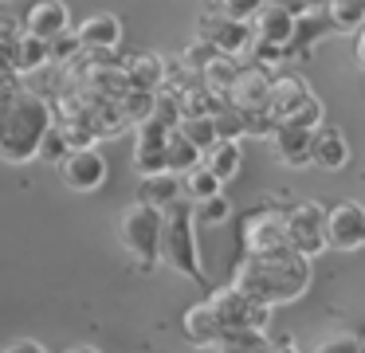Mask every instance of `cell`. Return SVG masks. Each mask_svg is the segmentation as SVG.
<instances>
[{
	"instance_id": "1",
	"label": "cell",
	"mask_w": 365,
	"mask_h": 353,
	"mask_svg": "<svg viewBox=\"0 0 365 353\" xmlns=\"http://www.w3.org/2000/svg\"><path fill=\"white\" fill-rule=\"evenodd\" d=\"M232 282L267 306H287L310 290V259L291 251V247L244 251Z\"/></svg>"
},
{
	"instance_id": "2",
	"label": "cell",
	"mask_w": 365,
	"mask_h": 353,
	"mask_svg": "<svg viewBox=\"0 0 365 353\" xmlns=\"http://www.w3.org/2000/svg\"><path fill=\"white\" fill-rule=\"evenodd\" d=\"M56 126L51 106L32 91H0V157L12 165L40 157L43 133Z\"/></svg>"
},
{
	"instance_id": "3",
	"label": "cell",
	"mask_w": 365,
	"mask_h": 353,
	"mask_svg": "<svg viewBox=\"0 0 365 353\" xmlns=\"http://www.w3.org/2000/svg\"><path fill=\"white\" fill-rule=\"evenodd\" d=\"M161 263L192 282H205V263L197 247V212L185 200H173L161 212Z\"/></svg>"
},
{
	"instance_id": "4",
	"label": "cell",
	"mask_w": 365,
	"mask_h": 353,
	"mask_svg": "<svg viewBox=\"0 0 365 353\" xmlns=\"http://www.w3.org/2000/svg\"><path fill=\"white\" fill-rule=\"evenodd\" d=\"M267 118L271 122H299L318 130L326 118V106L314 91H310L307 78L299 75H283V78H271V94H267Z\"/></svg>"
},
{
	"instance_id": "5",
	"label": "cell",
	"mask_w": 365,
	"mask_h": 353,
	"mask_svg": "<svg viewBox=\"0 0 365 353\" xmlns=\"http://www.w3.org/2000/svg\"><path fill=\"white\" fill-rule=\"evenodd\" d=\"M122 247L130 251V259L138 263V271H153L161 263V208L138 200L122 212Z\"/></svg>"
},
{
	"instance_id": "6",
	"label": "cell",
	"mask_w": 365,
	"mask_h": 353,
	"mask_svg": "<svg viewBox=\"0 0 365 353\" xmlns=\"http://www.w3.org/2000/svg\"><path fill=\"white\" fill-rule=\"evenodd\" d=\"M208 306H212V314H216V322H220L224 337L240 334V329H259V334H263V329L271 326V310H275V306L252 298L247 290H240L236 282H232V287L212 290V295H208Z\"/></svg>"
},
{
	"instance_id": "7",
	"label": "cell",
	"mask_w": 365,
	"mask_h": 353,
	"mask_svg": "<svg viewBox=\"0 0 365 353\" xmlns=\"http://www.w3.org/2000/svg\"><path fill=\"white\" fill-rule=\"evenodd\" d=\"M283 232H287V247L291 251H299V255H307V259H318L330 247V243H326V204L299 200L283 216Z\"/></svg>"
},
{
	"instance_id": "8",
	"label": "cell",
	"mask_w": 365,
	"mask_h": 353,
	"mask_svg": "<svg viewBox=\"0 0 365 353\" xmlns=\"http://www.w3.org/2000/svg\"><path fill=\"white\" fill-rule=\"evenodd\" d=\"M326 243L334 251H361L365 247V204L338 200L326 208Z\"/></svg>"
},
{
	"instance_id": "9",
	"label": "cell",
	"mask_w": 365,
	"mask_h": 353,
	"mask_svg": "<svg viewBox=\"0 0 365 353\" xmlns=\"http://www.w3.org/2000/svg\"><path fill=\"white\" fill-rule=\"evenodd\" d=\"M59 177L71 193H95L106 185V157L95 145L87 149H71V153L59 161Z\"/></svg>"
},
{
	"instance_id": "10",
	"label": "cell",
	"mask_w": 365,
	"mask_h": 353,
	"mask_svg": "<svg viewBox=\"0 0 365 353\" xmlns=\"http://www.w3.org/2000/svg\"><path fill=\"white\" fill-rule=\"evenodd\" d=\"M200 39H208V44L216 47L220 55H244L247 47H252V24H240V20H232V16H224V12H205L200 16V31H197Z\"/></svg>"
},
{
	"instance_id": "11",
	"label": "cell",
	"mask_w": 365,
	"mask_h": 353,
	"mask_svg": "<svg viewBox=\"0 0 365 353\" xmlns=\"http://www.w3.org/2000/svg\"><path fill=\"white\" fill-rule=\"evenodd\" d=\"M267 141L287 169H307V165H314V130H310V126L279 122Z\"/></svg>"
},
{
	"instance_id": "12",
	"label": "cell",
	"mask_w": 365,
	"mask_h": 353,
	"mask_svg": "<svg viewBox=\"0 0 365 353\" xmlns=\"http://www.w3.org/2000/svg\"><path fill=\"white\" fill-rule=\"evenodd\" d=\"M165 145H169V126L161 118H142L138 122V138H134V169L142 177L165 169Z\"/></svg>"
},
{
	"instance_id": "13",
	"label": "cell",
	"mask_w": 365,
	"mask_h": 353,
	"mask_svg": "<svg viewBox=\"0 0 365 353\" xmlns=\"http://www.w3.org/2000/svg\"><path fill=\"white\" fill-rule=\"evenodd\" d=\"M244 247L247 251H275L287 247V232H283V216L275 208H255L244 220Z\"/></svg>"
},
{
	"instance_id": "14",
	"label": "cell",
	"mask_w": 365,
	"mask_h": 353,
	"mask_svg": "<svg viewBox=\"0 0 365 353\" xmlns=\"http://www.w3.org/2000/svg\"><path fill=\"white\" fill-rule=\"evenodd\" d=\"M267 94H271V75L267 67H240L236 83L228 91V102L236 110H267Z\"/></svg>"
},
{
	"instance_id": "15",
	"label": "cell",
	"mask_w": 365,
	"mask_h": 353,
	"mask_svg": "<svg viewBox=\"0 0 365 353\" xmlns=\"http://www.w3.org/2000/svg\"><path fill=\"white\" fill-rule=\"evenodd\" d=\"M75 36H79L83 51H114L122 39V20L114 12H95L75 28Z\"/></svg>"
},
{
	"instance_id": "16",
	"label": "cell",
	"mask_w": 365,
	"mask_h": 353,
	"mask_svg": "<svg viewBox=\"0 0 365 353\" xmlns=\"http://www.w3.org/2000/svg\"><path fill=\"white\" fill-rule=\"evenodd\" d=\"M67 28H71V12H67L63 0H36L24 16V31H32L40 39H56Z\"/></svg>"
},
{
	"instance_id": "17",
	"label": "cell",
	"mask_w": 365,
	"mask_h": 353,
	"mask_svg": "<svg viewBox=\"0 0 365 353\" xmlns=\"http://www.w3.org/2000/svg\"><path fill=\"white\" fill-rule=\"evenodd\" d=\"M294 20L299 16L294 12H287V8H279V4H263L259 8V16L252 20V31L259 39H267V44H279V47H291L294 44Z\"/></svg>"
},
{
	"instance_id": "18",
	"label": "cell",
	"mask_w": 365,
	"mask_h": 353,
	"mask_svg": "<svg viewBox=\"0 0 365 353\" xmlns=\"http://www.w3.org/2000/svg\"><path fill=\"white\" fill-rule=\"evenodd\" d=\"M314 165L326 173H338L349 165V141L346 133L338 130V126H318L314 130Z\"/></svg>"
},
{
	"instance_id": "19",
	"label": "cell",
	"mask_w": 365,
	"mask_h": 353,
	"mask_svg": "<svg viewBox=\"0 0 365 353\" xmlns=\"http://www.w3.org/2000/svg\"><path fill=\"white\" fill-rule=\"evenodd\" d=\"M185 337H189L197 349H212V345L224 342V329H220V322H216V314H212V306H208V298L185 310Z\"/></svg>"
},
{
	"instance_id": "20",
	"label": "cell",
	"mask_w": 365,
	"mask_h": 353,
	"mask_svg": "<svg viewBox=\"0 0 365 353\" xmlns=\"http://www.w3.org/2000/svg\"><path fill=\"white\" fill-rule=\"evenodd\" d=\"M181 196H185L181 173H169V169H161V173H150V177H142V188H138V200L153 204V208H161V212H165L173 200H181Z\"/></svg>"
},
{
	"instance_id": "21",
	"label": "cell",
	"mask_w": 365,
	"mask_h": 353,
	"mask_svg": "<svg viewBox=\"0 0 365 353\" xmlns=\"http://www.w3.org/2000/svg\"><path fill=\"white\" fill-rule=\"evenodd\" d=\"M51 63V44L32 31H20L16 44H12V71L16 75H32V71H43Z\"/></svg>"
},
{
	"instance_id": "22",
	"label": "cell",
	"mask_w": 365,
	"mask_h": 353,
	"mask_svg": "<svg viewBox=\"0 0 365 353\" xmlns=\"http://www.w3.org/2000/svg\"><path fill=\"white\" fill-rule=\"evenodd\" d=\"M122 71H126V78H130V86H138V91H161L165 86V59L161 55H153V51H145V55H134L130 63H122Z\"/></svg>"
},
{
	"instance_id": "23",
	"label": "cell",
	"mask_w": 365,
	"mask_h": 353,
	"mask_svg": "<svg viewBox=\"0 0 365 353\" xmlns=\"http://www.w3.org/2000/svg\"><path fill=\"white\" fill-rule=\"evenodd\" d=\"M205 165L216 173L220 180H232L244 165V149H240V138H220L212 149H205Z\"/></svg>"
},
{
	"instance_id": "24",
	"label": "cell",
	"mask_w": 365,
	"mask_h": 353,
	"mask_svg": "<svg viewBox=\"0 0 365 353\" xmlns=\"http://www.w3.org/2000/svg\"><path fill=\"white\" fill-rule=\"evenodd\" d=\"M326 31H334L330 20H326V12L322 8H307V12H299V20H294V44L291 47H302V59H307V51L326 36Z\"/></svg>"
},
{
	"instance_id": "25",
	"label": "cell",
	"mask_w": 365,
	"mask_h": 353,
	"mask_svg": "<svg viewBox=\"0 0 365 353\" xmlns=\"http://www.w3.org/2000/svg\"><path fill=\"white\" fill-rule=\"evenodd\" d=\"M200 161H205V153H200V149L192 145V141L185 138L181 130H169V145H165V169H169V173H181V177H185V173H189L192 165H200Z\"/></svg>"
},
{
	"instance_id": "26",
	"label": "cell",
	"mask_w": 365,
	"mask_h": 353,
	"mask_svg": "<svg viewBox=\"0 0 365 353\" xmlns=\"http://www.w3.org/2000/svg\"><path fill=\"white\" fill-rule=\"evenodd\" d=\"M240 75V63L232 59V55H216L212 63H208L205 71H200V86H208L212 94H220V98H228L232 83H236Z\"/></svg>"
},
{
	"instance_id": "27",
	"label": "cell",
	"mask_w": 365,
	"mask_h": 353,
	"mask_svg": "<svg viewBox=\"0 0 365 353\" xmlns=\"http://www.w3.org/2000/svg\"><path fill=\"white\" fill-rule=\"evenodd\" d=\"M177 130H181L185 138L200 149V153H205V149H212L216 141H220V130H216V118L212 114H181Z\"/></svg>"
},
{
	"instance_id": "28",
	"label": "cell",
	"mask_w": 365,
	"mask_h": 353,
	"mask_svg": "<svg viewBox=\"0 0 365 353\" xmlns=\"http://www.w3.org/2000/svg\"><path fill=\"white\" fill-rule=\"evenodd\" d=\"M322 12L334 31H357L365 24V0H326Z\"/></svg>"
},
{
	"instance_id": "29",
	"label": "cell",
	"mask_w": 365,
	"mask_h": 353,
	"mask_svg": "<svg viewBox=\"0 0 365 353\" xmlns=\"http://www.w3.org/2000/svg\"><path fill=\"white\" fill-rule=\"evenodd\" d=\"M181 185H185V196H189V200H205V196L224 193V180L216 177V173L208 169L205 161H200V165H192V169L181 177Z\"/></svg>"
},
{
	"instance_id": "30",
	"label": "cell",
	"mask_w": 365,
	"mask_h": 353,
	"mask_svg": "<svg viewBox=\"0 0 365 353\" xmlns=\"http://www.w3.org/2000/svg\"><path fill=\"white\" fill-rule=\"evenodd\" d=\"M153 98H158V91H138V86H130L126 94L118 98V110L126 122H142V118L153 114Z\"/></svg>"
},
{
	"instance_id": "31",
	"label": "cell",
	"mask_w": 365,
	"mask_h": 353,
	"mask_svg": "<svg viewBox=\"0 0 365 353\" xmlns=\"http://www.w3.org/2000/svg\"><path fill=\"white\" fill-rule=\"evenodd\" d=\"M212 353H267V337L259 329H240V334H228L220 345H212Z\"/></svg>"
},
{
	"instance_id": "32",
	"label": "cell",
	"mask_w": 365,
	"mask_h": 353,
	"mask_svg": "<svg viewBox=\"0 0 365 353\" xmlns=\"http://www.w3.org/2000/svg\"><path fill=\"white\" fill-rule=\"evenodd\" d=\"M228 216H232V200H228L224 193L197 200V224H205V227H220V224H228Z\"/></svg>"
},
{
	"instance_id": "33",
	"label": "cell",
	"mask_w": 365,
	"mask_h": 353,
	"mask_svg": "<svg viewBox=\"0 0 365 353\" xmlns=\"http://www.w3.org/2000/svg\"><path fill=\"white\" fill-rule=\"evenodd\" d=\"M181 55H185V59H181L185 67H189V71H197V75H200V71H205L208 63H212L216 55H220V51H216V47L208 44V39H200V36H197V39H192V44L181 51Z\"/></svg>"
},
{
	"instance_id": "34",
	"label": "cell",
	"mask_w": 365,
	"mask_h": 353,
	"mask_svg": "<svg viewBox=\"0 0 365 353\" xmlns=\"http://www.w3.org/2000/svg\"><path fill=\"white\" fill-rule=\"evenodd\" d=\"M48 44H51V63H71L75 55L83 51L79 36H75L71 28H67V31H59V36H56V39H48Z\"/></svg>"
},
{
	"instance_id": "35",
	"label": "cell",
	"mask_w": 365,
	"mask_h": 353,
	"mask_svg": "<svg viewBox=\"0 0 365 353\" xmlns=\"http://www.w3.org/2000/svg\"><path fill=\"white\" fill-rule=\"evenodd\" d=\"M40 157L43 161H63L67 157V138H63V126H51L48 133H43V141H40Z\"/></svg>"
},
{
	"instance_id": "36",
	"label": "cell",
	"mask_w": 365,
	"mask_h": 353,
	"mask_svg": "<svg viewBox=\"0 0 365 353\" xmlns=\"http://www.w3.org/2000/svg\"><path fill=\"white\" fill-rule=\"evenodd\" d=\"M263 4H267V0H220V12L232 16V20H240V24H252Z\"/></svg>"
},
{
	"instance_id": "37",
	"label": "cell",
	"mask_w": 365,
	"mask_h": 353,
	"mask_svg": "<svg viewBox=\"0 0 365 353\" xmlns=\"http://www.w3.org/2000/svg\"><path fill=\"white\" fill-rule=\"evenodd\" d=\"M247 51L255 55V63H259V67H275V63L287 59V47L267 44V39H259V36H252V47H247Z\"/></svg>"
},
{
	"instance_id": "38",
	"label": "cell",
	"mask_w": 365,
	"mask_h": 353,
	"mask_svg": "<svg viewBox=\"0 0 365 353\" xmlns=\"http://www.w3.org/2000/svg\"><path fill=\"white\" fill-rule=\"evenodd\" d=\"M314 353H365V345H361V337H354V334H334V337H326Z\"/></svg>"
},
{
	"instance_id": "39",
	"label": "cell",
	"mask_w": 365,
	"mask_h": 353,
	"mask_svg": "<svg viewBox=\"0 0 365 353\" xmlns=\"http://www.w3.org/2000/svg\"><path fill=\"white\" fill-rule=\"evenodd\" d=\"M267 353H299V345L291 337H279V342H267Z\"/></svg>"
},
{
	"instance_id": "40",
	"label": "cell",
	"mask_w": 365,
	"mask_h": 353,
	"mask_svg": "<svg viewBox=\"0 0 365 353\" xmlns=\"http://www.w3.org/2000/svg\"><path fill=\"white\" fill-rule=\"evenodd\" d=\"M4 353H48V349H43L40 342H16V345H9Z\"/></svg>"
},
{
	"instance_id": "41",
	"label": "cell",
	"mask_w": 365,
	"mask_h": 353,
	"mask_svg": "<svg viewBox=\"0 0 365 353\" xmlns=\"http://www.w3.org/2000/svg\"><path fill=\"white\" fill-rule=\"evenodd\" d=\"M354 36H357V47H354V55H357V67L365 71V24L354 31Z\"/></svg>"
},
{
	"instance_id": "42",
	"label": "cell",
	"mask_w": 365,
	"mask_h": 353,
	"mask_svg": "<svg viewBox=\"0 0 365 353\" xmlns=\"http://www.w3.org/2000/svg\"><path fill=\"white\" fill-rule=\"evenodd\" d=\"M271 4H279V8H287V12H294V16H299V12H307V0H271Z\"/></svg>"
},
{
	"instance_id": "43",
	"label": "cell",
	"mask_w": 365,
	"mask_h": 353,
	"mask_svg": "<svg viewBox=\"0 0 365 353\" xmlns=\"http://www.w3.org/2000/svg\"><path fill=\"white\" fill-rule=\"evenodd\" d=\"M67 353H98V349H91V345H79V349H67Z\"/></svg>"
},
{
	"instance_id": "44",
	"label": "cell",
	"mask_w": 365,
	"mask_h": 353,
	"mask_svg": "<svg viewBox=\"0 0 365 353\" xmlns=\"http://www.w3.org/2000/svg\"><path fill=\"white\" fill-rule=\"evenodd\" d=\"M361 345H365V337H361Z\"/></svg>"
}]
</instances>
